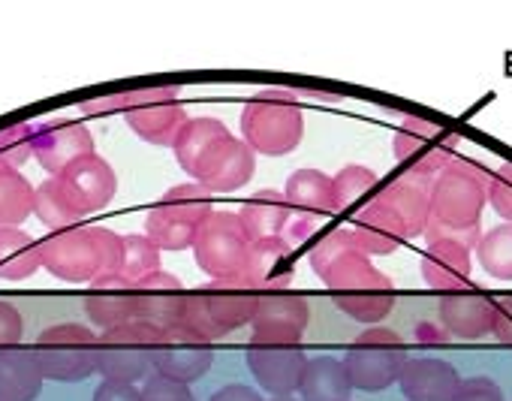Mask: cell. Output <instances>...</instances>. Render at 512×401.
Wrapping results in <instances>:
<instances>
[{
    "instance_id": "6da1fadb",
    "label": "cell",
    "mask_w": 512,
    "mask_h": 401,
    "mask_svg": "<svg viewBox=\"0 0 512 401\" xmlns=\"http://www.w3.org/2000/svg\"><path fill=\"white\" fill-rule=\"evenodd\" d=\"M488 178L482 166L470 160H452L431 184V218L425 239L431 242H458L476 248L482 233V209L488 206Z\"/></svg>"
},
{
    "instance_id": "7a4b0ae2",
    "label": "cell",
    "mask_w": 512,
    "mask_h": 401,
    "mask_svg": "<svg viewBox=\"0 0 512 401\" xmlns=\"http://www.w3.org/2000/svg\"><path fill=\"white\" fill-rule=\"evenodd\" d=\"M124 236L109 227H70L49 233L40 242L43 269L67 284H94L103 275L121 272Z\"/></svg>"
},
{
    "instance_id": "3957f363",
    "label": "cell",
    "mask_w": 512,
    "mask_h": 401,
    "mask_svg": "<svg viewBox=\"0 0 512 401\" xmlns=\"http://www.w3.org/2000/svg\"><path fill=\"white\" fill-rule=\"evenodd\" d=\"M320 278H323L329 296L335 299V305L347 317H353L359 323L377 326L395 308V287H392V281L356 245L341 251L326 266V272Z\"/></svg>"
},
{
    "instance_id": "277c9868",
    "label": "cell",
    "mask_w": 512,
    "mask_h": 401,
    "mask_svg": "<svg viewBox=\"0 0 512 401\" xmlns=\"http://www.w3.org/2000/svg\"><path fill=\"white\" fill-rule=\"evenodd\" d=\"M305 136V115L296 94L272 88L256 94L241 109V139L263 157H284L299 148Z\"/></svg>"
},
{
    "instance_id": "5b68a950",
    "label": "cell",
    "mask_w": 512,
    "mask_h": 401,
    "mask_svg": "<svg viewBox=\"0 0 512 401\" xmlns=\"http://www.w3.org/2000/svg\"><path fill=\"white\" fill-rule=\"evenodd\" d=\"M211 212H214V196L199 181L175 184L145 215V236L160 251H187L193 248Z\"/></svg>"
},
{
    "instance_id": "8992f818",
    "label": "cell",
    "mask_w": 512,
    "mask_h": 401,
    "mask_svg": "<svg viewBox=\"0 0 512 401\" xmlns=\"http://www.w3.org/2000/svg\"><path fill=\"white\" fill-rule=\"evenodd\" d=\"M256 302H260V293H256L244 278L208 281L190 293L184 320L214 341V338H223V335L241 329L244 323H250Z\"/></svg>"
},
{
    "instance_id": "52a82bcc",
    "label": "cell",
    "mask_w": 512,
    "mask_h": 401,
    "mask_svg": "<svg viewBox=\"0 0 512 401\" xmlns=\"http://www.w3.org/2000/svg\"><path fill=\"white\" fill-rule=\"evenodd\" d=\"M160 329L145 320H127L115 329L100 332L97 344V374L103 380L139 383L154 371V347Z\"/></svg>"
},
{
    "instance_id": "ba28073f",
    "label": "cell",
    "mask_w": 512,
    "mask_h": 401,
    "mask_svg": "<svg viewBox=\"0 0 512 401\" xmlns=\"http://www.w3.org/2000/svg\"><path fill=\"white\" fill-rule=\"evenodd\" d=\"M253 242L256 239L247 233V227L241 224L238 215L211 212L208 221L202 224L196 242H193V257H196V266L211 281L244 278Z\"/></svg>"
},
{
    "instance_id": "9c48e42d",
    "label": "cell",
    "mask_w": 512,
    "mask_h": 401,
    "mask_svg": "<svg viewBox=\"0 0 512 401\" xmlns=\"http://www.w3.org/2000/svg\"><path fill=\"white\" fill-rule=\"evenodd\" d=\"M97 344L100 335L85 323H55L40 332L34 353L46 380L79 383L97 374Z\"/></svg>"
},
{
    "instance_id": "30bf717a",
    "label": "cell",
    "mask_w": 512,
    "mask_h": 401,
    "mask_svg": "<svg viewBox=\"0 0 512 401\" xmlns=\"http://www.w3.org/2000/svg\"><path fill=\"white\" fill-rule=\"evenodd\" d=\"M407 344L401 341L398 332L383 329V326H371L368 332H362L347 356H344V368L350 374L353 389L362 392H383L392 383H398L404 365H407Z\"/></svg>"
},
{
    "instance_id": "8fae6325",
    "label": "cell",
    "mask_w": 512,
    "mask_h": 401,
    "mask_svg": "<svg viewBox=\"0 0 512 401\" xmlns=\"http://www.w3.org/2000/svg\"><path fill=\"white\" fill-rule=\"evenodd\" d=\"M455 142H458V136L446 133L443 127H437L425 118L410 115L395 130L392 151H395V160L404 166L401 169L404 175L434 184V178L455 160Z\"/></svg>"
},
{
    "instance_id": "7c38bea8",
    "label": "cell",
    "mask_w": 512,
    "mask_h": 401,
    "mask_svg": "<svg viewBox=\"0 0 512 401\" xmlns=\"http://www.w3.org/2000/svg\"><path fill=\"white\" fill-rule=\"evenodd\" d=\"M127 127L148 145H175L181 127L190 121L178 88H142L127 91V109L121 115Z\"/></svg>"
},
{
    "instance_id": "4fadbf2b",
    "label": "cell",
    "mask_w": 512,
    "mask_h": 401,
    "mask_svg": "<svg viewBox=\"0 0 512 401\" xmlns=\"http://www.w3.org/2000/svg\"><path fill=\"white\" fill-rule=\"evenodd\" d=\"M214 362V341L193 329L187 320L160 329L154 347V374H163L178 383L199 380Z\"/></svg>"
},
{
    "instance_id": "5bb4252c",
    "label": "cell",
    "mask_w": 512,
    "mask_h": 401,
    "mask_svg": "<svg viewBox=\"0 0 512 401\" xmlns=\"http://www.w3.org/2000/svg\"><path fill=\"white\" fill-rule=\"evenodd\" d=\"M247 368L269 395L293 398L302 386L308 353L299 341H263L253 338L247 344Z\"/></svg>"
},
{
    "instance_id": "9a60e30c",
    "label": "cell",
    "mask_w": 512,
    "mask_h": 401,
    "mask_svg": "<svg viewBox=\"0 0 512 401\" xmlns=\"http://www.w3.org/2000/svg\"><path fill=\"white\" fill-rule=\"evenodd\" d=\"M55 181L61 187L64 203L73 209L76 218L103 212L118 193V175L109 166V160H103L97 151L70 163L61 175H55Z\"/></svg>"
},
{
    "instance_id": "2e32d148",
    "label": "cell",
    "mask_w": 512,
    "mask_h": 401,
    "mask_svg": "<svg viewBox=\"0 0 512 401\" xmlns=\"http://www.w3.org/2000/svg\"><path fill=\"white\" fill-rule=\"evenodd\" d=\"M308 320H311L308 299L293 290H281V293H260L250 326H253V338L299 341L308 329Z\"/></svg>"
},
{
    "instance_id": "e0dca14e",
    "label": "cell",
    "mask_w": 512,
    "mask_h": 401,
    "mask_svg": "<svg viewBox=\"0 0 512 401\" xmlns=\"http://www.w3.org/2000/svg\"><path fill=\"white\" fill-rule=\"evenodd\" d=\"M437 314H440V323L449 335L473 341V338L494 332L497 299H491L482 287L467 284L455 293L440 296Z\"/></svg>"
},
{
    "instance_id": "ac0fdd59",
    "label": "cell",
    "mask_w": 512,
    "mask_h": 401,
    "mask_svg": "<svg viewBox=\"0 0 512 401\" xmlns=\"http://www.w3.org/2000/svg\"><path fill=\"white\" fill-rule=\"evenodd\" d=\"M88 154H94V136L82 121H52L34 127V157L49 178L61 175L70 163Z\"/></svg>"
},
{
    "instance_id": "d6986e66",
    "label": "cell",
    "mask_w": 512,
    "mask_h": 401,
    "mask_svg": "<svg viewBox=\"0 0 512 401\" xmlns=\"http://www.w3.org/2000/svg\"><path fill=\"white\" fill-rule=\"evenodd\" d=\"M253 172H256V154H253V148L244 139H238V136L229 133L205 157V163L199 166L196 181L214 196V193H232V190L244 187L253 178Z\"/></svg>"
},
{
    "instance_id": "ffe728a7",
    "label": "cell",
    "mask_w": 512,
    "mask_h": 401,
    "mask_svg": "<svg viewBox=\"0 0 512 401\" xmlns=\"http://www.w3.org/2000/svg\"><path fill=\"white\" fill-rule=\"evenodd\" d=\"M133 290H136V320L154 323L157 329L184 323L190 293L184 290V284L175 275L160 269V272L136 281Z\"/></svg>"
},
{
    "instance_id": "44dd1931",
    "label": "cell",
    "mask_w": 512,
    "mask_h": 401,
    "mask_svg": "<svg viewBox=\"0 0 512 401\" xmlns=\"http://www.w3.org/2000/svg\"><path fill=\"white\" fill-rule=\"evenodd\" d=\"M380 203L395 218L404 239L425 236V227H428V218H431V184L428 181L401 172L398 178L383 184Z\"/></svg>"
},
{
    "instance_id": "7402d4cb",
    "label": "cell",
    "mask_w": 512,
    "mask_h": 401,
    "mask_svg": "<svg viewBox=\"0 0 512 401\" xmlns=\"http://www.w3.org/2000/svg\"><path fill=\"white\" fill-rule=\"evenodd\" d=\"M293 278H296V257H293V245L284 236L256 239L253 242L244 281L256 293H281V290H290Z\"/></svg>"
},
{
    "instance_id": "603a6c76",
    "label": "cell",
    "mask_w": 512,
    "mask_h": 401,
    "mask_svg": "<svg viewBox=\"0 0 512 401\" xmlns=\"http://www.w3.org/2000/svg\"><path fill=\"white\" fill-rule=\"evenodd\" d=\"M461 374L455 371L452 362L437 359V356H410L398 386L404 392L407 401H452L458 386H461Z\"/></svg>"
},
{
    "instance_id": "cb8c5ba5",
    "label": "cell",
    "mask_w": 512,
    "mask_h": 401,
    "mask_svg": "<svg viewBox=\"0 0 512 401\" xmlns=\"http://www.w3.org/2000/svg\"><path fill=\"white\" fill-rule=\"evenodd\" d=\"M85 314L88 320L106 332L115 329L127 320H136V290L133 281L124 278L121 272L103 275L91 284L88 296H85Z\"/></svg>"
},
{
    "instance_id": "d4e9b609",
    "label": "cell",
    "mask_w": 512,
    "mask_h": 401,
    "mask_svg": "<svg viewBox=\"0 0 512 401\" xmlns=\"http://www.w3.org/2000/svg\"><path fill=\"white\" fill-rule=\"evenodd\" d=\"M284 196H287V206H290L296 221L317 224L320 218L335 215V184L320 169H311V166L296 169L287 178Z\"/></svg>"
},
{
    "instance_id": "484cf974",
    "label": "cell",
    "mask_w": 512,
    "mask_h": 401,
    "mask_svg": "<svg viewBox=\"0 0 512 401\" xmlns=\"http://www.w3.org/2000/svg\"><path fill=\"white\" fill-rule=\"evenodd\" d=\"M422 281L437 293H455L470 284V248L458 242H431L422 254Z\"/></svg>"
},
{
    "instance_id": "4316f807",
    "label": "cell",
    "mask_w": 512,
    "mask_h": 401,
    "mask_svg": "<svg viewBox=\"0 0 512 401\" xmlns=\"http://www.w3.org/2000/svg\"><path fill=\"white\" fill-rule=\"evenodd\" d=\"M43 368L34 347L0 350V401H37L43 392Z\"/></svg>"
},
{
    "instance_id": "83f0119b",
    "label": "cell",
    "mask_w": 512,
    "mask_h": 401,
    "mask_svg": "<svg viewBox=\"0 0 512 401\" xmlns=\"http://www.w3.org/2000/svg\"><path fill=\"white\" fill-rule=\"evenodd\" d=\"M226 136H229V127H226L223 121H217V118H190V121L181 127V133H178V139H175V145H172L178 166L196 181L199 166H202L205 157L214 151V145L223 142Z\"/></svg>"
},
{
    "instance_id": "f1b7e54d",
    "label": "cell",
    "mask_w": 512,
    "mask_h": 401,
    "mask_svg": "<svg viewBox=\"0 0 512 401\" xmlns=\"http://www.w3.org/2000/svg\"><path fill=\"white\" fill-rule=\"evenodd\" d=\"M332 184H335V212L350 215V221L359 218L362 212H368L380 199V190H383L377 172L362 166V163H347L332 178Z\"/></svg>"
},
{
    "instance_id": "f546056e",
    "label": "cell",
    "mask_w": 512,
    "mask_h": 401,
    "mask_svg": "<svg viewBox=\"0 0 512 401\" xmlns=\"http://www.w3.org/2000/svg\"><path fill=\"white\" fill-rule=\"evenodd\" d=\"M238 218L253 239H275L287 233L293 212L287 206L284 190H260L241 206Z\"/></svg>"
},
{
    "instance_id": "4dcf8cb0",
    "label": "cell",
    "mask_w": 512,
    "mask_h": 401,
    "mask_svg": "<svg viewBox=\"0 0 512 401\" xmlns=\"http://www.w3.org/2000/svg\"><path fill=\"white\" fill-rule=\"evenodd\" d=\"M353 383L344 368V359L335 356H314L305 365L299 395L302 401H350Z\"/></svg>"
},
{
    "instance_id": "1f68e13d",
    "label": "cell",
    "mask_w": 512,
    "mask_h": 401,
    "mask_svg": "<svg viewBox=\"0 0 512 401\" xmlns=\"http://www.w3.org/2000/svg\"><path fill=\"white\" fill-rule=\"evenodd\" d=\"M350 233H353L356 248H359L365 257H383V254H392V251L404 242L401 227L395 224V218L386 212V206L380 203V199H377V203H374L368 212H362L359 218H353Z\"/></svg>"
},
{
    "instance_id": "d6a6232c",
    "label": "cell",
    "mask_w": 512,
    "mask_h": 401,
    "mask_svg": "<svg viewBox=\"0 0 512 401\" xmlns=\"http://www.w3.org/2000/svg\"><path fill=\"white\" fill-rule=\"evenodd\" d=\"M40 269V242L22 227H0V281H28Z\"/></svg>"
},
{
    "instance_id": "836d02e7",
    "label": "cell",
    "mask_w": 512,
    "mask_h": 401,
    "mask_svg": "<svg viewBox=\"0 0 512 401\" xmlns=\"http://www.w3.org/2000/svg\"><path fill=\"white\" fill-rule=\"evenodd\" d=\"M37 187L10 166H0V227H22L34 215Z\"/></svg>"
},
{
    "instance_id": "e575fe53",
    "label": "cell",
    "mask_w": 512,
    "mask_h": 401,
    "mask_svg": "<svg viewBox=\"0 0 512 401\" xmlns=\"http://www.w3.org/2000/svg\"><path fill=\"white\" fill-rule=\"evenodd\" d=\"M476 260L491 278L512 281V224L488 230L476 245Z\"/></svg>"
},
{
    "instance_id": "d590c367",
    "label": "cell",
    "mask_w": 512,
    "mask_h": 401,
    "mask_svg": "<svg viewBox=\"0 0 512 401\" xmlns=\"http://www.w3.org/2000/svg\"><path fill=\"white\" fill-rule=\"evenodd\" d=\"M34 215L40 218V224L49 230V233H61V230H70L79 224V218L73 215V209L64 203L61 196V187L55 178H46L43 184H37V193H34Z\"/></svg>"
},
{
    "instance_id": "8d00e7d4",
    "label": "cell",
    "mask_w": 512,
    "mask_h": 401,
    "mask_svg": "<svg viewBox=\"0 0 512 401\" xmlns=\"http://www.w3.org/2000/svg\"><path fill=\"white\" fill-rule=\"evenodd\" d=\"M160 257L163 251L145 236V233H130L124 236V251H121V275L130 278L133 284L160 272Z\"/></svg>"
},
{
    "instance_id": "74e56055",
    "label": "cell",
    "mask_w": 512,
    "mask_h": 401,
    "mask_svg": "<svg viewBox=\"0 0 512 401\" xmlns=\"http://www.w3.org/2000/svg\"><path fill=\"white\" fill-rule=\"evenodd\" d=\"M34 157V124H13L0 130V166L22 169Z\"/></svg>"
},
{
    "instance_id": "f35d334b",
    "label": "cell",
    "mask_w": 512,
    "mask_h": 401,
    "mask_svg": "<svg viewBox=\"0 0 512 401\" xmlns=\"http://www.w3.org/2000/svg\"><path fill=\"white\" fill-rule=\"evenodd\" d=\"M488 206L512 224V163H503L488 178Z\"/></svg>"
},
{
    "instance_id": "ab89813d",
    "label": "cell",
    "mask_w": 512,
    "mask_h": 401,
    "mask_svg": "<svg viewBox=\"0 0 512 401\" xmlns=\"http://www.w3.org/2000/svg\"><path fill=\"white\" fill-rule=\"evenodd\" d=\"M353 245H356V242H353V233H350V230H335V233L323 236V239L311 248V269H314L317 275H323L326 266H329L341 251H347V248H353Z\"/></svg>"
},
{
    "instance_id": "60d3db41",
    "label": "cell",
    "mask_w": 512,
    "mask_h": 401,
    "mask_svg": "<svg viewBox=\"0 0 512 401\" xmlns=\"http://www.w3.org/2000/svg\"><path fill=\"white\" fill-rule=\"evenodd\" d=\"M142 398L145 401H196L187 383L169 380L163 374H151L142 386Z\"/></svg>"
},
{
    "instance_id": "b9f144b4",
    "label": "cell",
    "mask_w": 512,
    "mask_h": 401,
    "mask_svg": "<svg viewBox=\"0 0 512 401\" xmlns=\"http://www.w3.org/2000/svg\"><path fill=\"white\" fill-rule=\"evenodd\" d=\"M452 401H503V389L497 386V380H491L485 374H473V377L461 380Z\"/></svg>"
},
{
    "instance_id": "7bdbcfd3",
    "label": "cell",
    "mask_w": 512,
    "mask_h": 401,
    "mask_svg": "<svg viewBox=\"0 0 512 401\" xmlns=\"http://www.w3.org/2000/svg\"><path fill=\"white\" fill-rule=\"evenodd\" d=\"M25 338V320H22V311L7 302V299H0V350H7V347H19Z\"/></svg>"
},
{
    "instance_id": "ee69618b",
    "label": "cell",
    "mask_w": 512,
    "mask_h": 401,
    "mask_svg": "<svg viewBox=\"0 0 512 401\" xmlns=\"http://www.w3.org/2000/svg\"><path fill=\"white\" fill-rule=\"evenodd\" d=\"M79 109H82L85 115H94V118L124 115V109H127V94H106V97H94V100H85Z\"/></svg>"
},
{
    "instance_id": "f6af8a7d",
    "label": "cell",
    "mask_w": 512,
    "mask_h": 401,
    "mask_svg": "<svg viewBox=\"0 0 512 401\" xmlns=\"http://www.w3.org/2000/svg\"><path fill=\"white\" fill-rule=\"evenodd\" d=\"M94 401H145V398H142V389L136 383L103 380L94 392Z\"/></svg>"
},
{
    "instance_id": "bcb514c9",
    "label": "cell",
    "mask_w": 512,
    "mask_h": 401,
    "mask_svg": "<svg viewBox=\"0 0 512 401\" xmlns=\"http://www.w3.org/2000/svg\"><path fill=\"white\" fill-rule=\"evenodd\" d=\"M500 344L512 347V296L497 299V317H494V332H491Z\"/></svg>"
},
{
    "instance_id": "7dc6e473",
    "label": "cell",
    "mask_w": 512,
    "mask_h": 401,
    "mask_svg": "<svg viewBox=\"0 0 512 401\" xmlns=\"http://www.w3.org/2000/svg\"><path fill=\"white\" fill-rule=\"evenodd\" d=\"M208 401H263V395L256 392L253 386H244V383H226Z\"/></svg>"
},
{
    "instance_id": "c3c4849f",
    "label": "cell",
    "mask_w": 512,
    "mask_h": 401,
    "mask_svg": "<svg viewBox=\"0 0 512 401\" xmlns=\"http://www.w3.org/2000/svg\"><path fill=\"white\" fill-rule=\"evenodd\" d=\"M272 401H299V398H272Z\"/></svg>"
}]
</instances>
